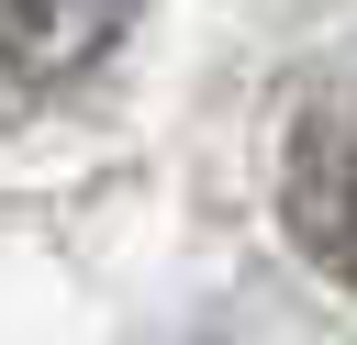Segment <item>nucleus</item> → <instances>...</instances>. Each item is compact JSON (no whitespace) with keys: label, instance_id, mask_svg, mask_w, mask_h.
Returning a JSON list of instances; mask_svg holds the SVG:
<instances>
[{"label":"nucleus","instance_id":"nucleus-1","mask_svg":"<svg viewBox=\"0 0 357 345\" xmlns=\"http://www.w3.org/2000/svg\"><path fill=\"white\" fill-rule=\"evenodd\" d=\"M268 200H279V234L335 289H357V56L301 78V100L268 145Z\"/></svg>","mask_w":357,"mask_h":345},{"label":"nucleus","instance_id":"nucleus-2","mask_svg":"<svg viewBox=\"0 0 357 345\" xmlns=\"http://www.w3.org/2000/svg\"><path fill=\"white\" fill-rule=\"evenodd\" d=\"M145 0H0V145L67 122L134 45Z\"/></svg>","mask_w":357,"mask_h":345}]
</instances>
